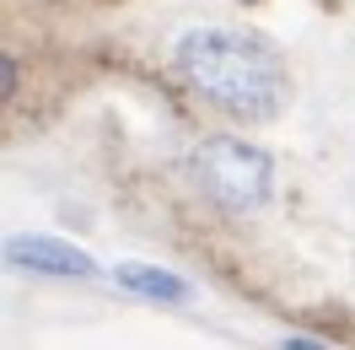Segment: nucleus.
Masks as SVG:
<instances>
[{"label": "nucleus", "instance_id": "nucleus-1", "mask_svg": "<svg viewBox=\"0 0 355 350\" xmlns=\"http://www.w3.org/2000/svg\"><path fill=\"white\" fill-rule=\"evenodd\" d=\"M178 70L200 97H210L216 108H226L232 119H248V124L275 119L280 97H286L280 60L248 33L200 27V33L178 38Z\"/></svg>", "mask_w": 355, "mask_h": 350}, {"label": "nucleus", "instance_id": "nucleus-2", "mask_svg": "<svg viewBox=\"0 0 355 350\" xmlns=\"http://www.w3.org/2000/svg\"><path fill=\"white\" fill-rule=\"evenodd\" d=\"M189 173L200 183V194L210 205H221V210H259L269 199V156L259 146H248V140H232V135H216V140H205L200 151L189 156Z\"/></svg>", "mask_w": 355, "mask_h": 350}, {"label": "nucleus", "instance_id": "nucleus-3", "mask_svg": "<svg viewBox=\"0 0 355 350\" xmlns=\"http://www.w3.org/2000/svg\"><path fill=\"white\" fill-rule=\"evenodd\" d=\"M6 264H11V269H22V275H54V281H81V275L97 269L92 253H81L76 242L38 238V232L6 238Z\"/></svg>", "mask_w": 355, "mask_h": 350}, {"label": "nucleus", "instance_id": "nucleus-4", "mask_svg": "<svg viewBox=\"0 0 355 350\" xmlns=\"http://www.w3.org/2000/svg\"><path fill=\"white\" fill-rule=\"evenodd\" d=\"M113 281L124 285V291L151 297V302H189V281H183V275H167V269H156V264H119Z\"/></svg>", "mask_w": 355, "mask_h": 350}, {"label": "nucleus", "instance_id": "nucleus-5", "mask_svg": "<svg viewBox=\"0 0 355 350\" xmlns=\"http://www.w3.org/2000/svg\"><path fill=\"white\" fill-rule=\"evenodd\" d=\"M17 81H22V65H17L11 54H6V60H0V97H6V103L17 97Z\"/></svg>", "mask_w": 355, "mask_h": 350}, {"label": "nucleus", "instance_id": "nucleus-6", "mask_svg": "<svg viewBox=\"0 0 355 350\" xmlns=\"http://www.w3.org/2000/svg\"><path fill=\"white\" fill-rule=\"evenodd\" d=\"M280 350H329V345H323V340H307V334H291Z\"/></svg>", "mask_w": 355, "mask_h": 350}]
</instances>
